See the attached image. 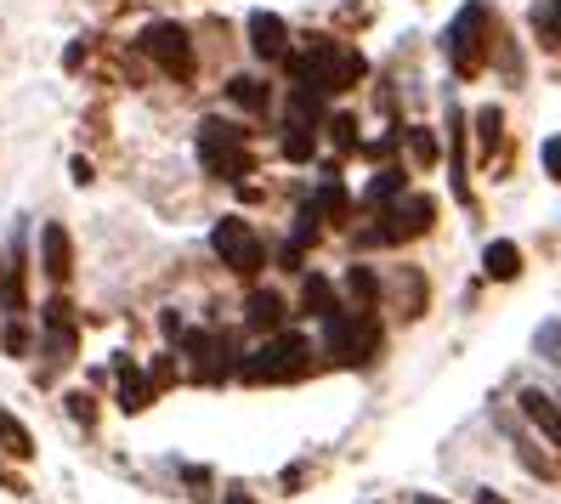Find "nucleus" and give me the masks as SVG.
Segmentation results:
<instances>
[{
  "instance_id": "12",
  "label": "nucleus",
  "mask_w": 561,
  "mask_h": 504,
  "mask_svg": "<svg viewBox=\"0 0 561 504\" xmlns=\"http://www.w3.org/2000/svg\"><path fill=\"white\" fill-rule=\"evenodd\" d=\"M114 375H119V409H125V414H142L148 397H153V380H142L130 357H114Z\"/></svg>"
},
{
  "instance_id": "10",
  "label": "nucleus",
  "mask_w": 561,
  "mask_h": 504,
  "mask_svg": "<svg viewBox=\"0 0 561 504\" xmlns=\"http://www.w3.org/2000/svg\"><path fill=\"white\" fill-rule=\"evenodd\" d=\"M41 323H46V357L62 368V363H75V341H80V334H75V318H69V300H46V307H41Z\"/></svg>"
},
{
  "instance_id": "7",
  "label": "nucleus",
  "mask_w": 561,
  "mask_h": 504,
  "mask_svg": "<svg viewBox=\"0 0 561 504\" xmlns=\"http://www.w3.org/2000/svg\"><path fill=\"white\" fill-rule=\"evenodd\" d=\"M199 164L221 182H239L250 176V148H244V130H233L227 119H205L199 125Z\"/></svg>"
},
{
  "instance_id": "4",
  "label": "nucleus",
  "mask_w": 561,
  "mask_h": 504,
  "mask_svg": "<svg viewBox=\"0 0 561 504\" xmlns=\"http://www.w3.org/2000/svg\"><path fill=\"white\" fill-rule=\"evenodd\" d=\"M432 221H437V198L398 193L391 205H380V227L363 232V239L369 244H409V239H420V232H432Z\"/></svg>"
},
{
  "instance_id": "6",
  "label": "nucleus",
  "mask_w": 561,
  "mask_h": 504,
  "mask_svg": "<svg viewBox=\"0 0 561 504\" xmlns=\"http://www.w3.org/2000/svg\"><path fill=\"white\" fill-rule=\"evenodd\" d=\"M488 28H493V7H488V0H471V7H459V18L448 23L443 46H448V57H454V69H459V75L482 69V57H488Z\"/></svg>"
},
{
  "instance_id": "14",
  "label": "nucleus",
  "mask_w": 561,
  "mask_h": 504,
  "mask_svg": "<svg viewBox=\"0 0 561 504\" xmlns=\"http://www.w3.org/2000/svg\"><path fill=\"white\" fill-rule=\"evenodd\" d=\"M522 414L534 420V425L550 436V443L561 448V402H556V397H545V391H534V386H527V391H522Z\"/></svg>"
},
{
  "instance_id": "30",
  "label": "nucleus",
  "mask_w": 561,
  "mask_h": 504,
  "mask_svg": "<svg viewBox=\"0 0 561 504\" xmlns=\"http://www.w3.org/2000/svg\"><path fill=\"white\" fill-rule=\"evenodd\" d=\"M477 504H505V499L493 493V488H477Z\"/></svg>"
},
{
  "instance_id": "26",
  "label": "nucleus",
  "mask_w": 561,
  "mask_h": 504,
  "mask_svg": "<svg viewBox=\"0 0 561 504\" xmlns=\"http://www.w3.org/2000/svg\"><path fill=\"white\" fill-rule=\"evenodd\" d=\"M409 148H414L420 164H432V159H437V137H432V130H409Z\"/></svg>"
},
{
  "instance_id": "5",
  "label": "nucleus",
  "mask_w": 561,
  "mask_h": 504,
  "mask_svg": "<svg viewBox=\"0 0 561 504\" xmlns=\"http://www.w3.org/2000/svg\"><path fill=\"white\" fill-rule=\"evenodd\" d=\"M182 352L193 363V380H205V386H221L227 375H239V341L227 329H187Z\"/></svg>"
},
{
  "instance_id": "19",
  "label": "nucleus",
  "mask_w": 561,
  "mask_h": 504,
  "mask_svg": "<svg viewBox=\"0 0 561 504\" xmlns=\"http://www.w3.org/2000/svg\"><path fill=\"white\" fill-rule=\"evenodd\" d=\"M329 295H335V284H329L323 273H312V278L301 284V312H307V318H329V312H335V307H329Z\"/></svg>"
},
{
  "instance_id": "31",
  "label": "nucleus",
  "mask_w": 561,
  "mask_h": 504,
  "mask_svg": "<svg viewBox=\"0 0 561 504\" xmlns=\"http://www.w3.org/2000/svg\"><path fill=\"white\" fill-rule=\"evenodd\" d=\"M414 504H448V499H437V493H420Z\"/></svg>"
},
{
  "instance_id": "21",
  "label": "nucleus",
  "mask_w": 561,
  "mask_h": 504,
  "mask_svg": "<svg viewBox=\"0 0 561 504\" xmlns=\"http://www.w3.org/2000/svg\"><path fill=\"white\" fill-rule=\"evenodd\" d=\"M398 193H409V176L398 171V164H386V171L369 182V193H363V198H369V205H391Z\"/></svg>"
},
{
  "instance_id": "13",
  "label": "nucleus",
  "mask_w": 561,
  "mask_h": 504,
  "mask_svg": "<svg viewBox=\"0 0 561 504\" xmlns=\"http://www.w3.org/2000/svg\"><path fill=\"white\" fill-rule=\"evenodd\" d=\"M284 41H289L284 18H273V12H250V46H255V57H284Z\"/></svg>"
},
{
  "instance_id": "9",
  "label": "nucleus",
  "mask_w": 561,
  "mask_h": 504,
  "mask_svg": "<svg viewBox=\"0 0 561 504\" xmlns=\"http://www.w3.org/2000/svg\"><path fill=\"white\" fill-rule=\"evenodd\" d=\"M142 51H148L171 80H193V41H187L182 23H148V28H142Z\"/></svg>"
},
{
  "instance_id": "16",
  "label": "nucleus",
  "mask_w": 561,
  "mask_h": 504,
  "mask_svg": "<svg viewBox=\"0 0 561 504\" xmlns=\"http://www.w3.org/2000/svg\"><path fill=\"white\" fill-rule=\"evenodd\" d=\"M482 266H488L493 284H511V278H522V250H516L511 239H493V244L482 250Z\"/></svg>"
},
{
  "instance_id": "32",
  "label": "nucleus",
  "mask_w": 561,
  "mask_h": 504,
  "mask_svg": "<svg viewBox=\"0 0 561 504\" xmlns=\"http://www.w3.org/2000/svg\"><path fill=\"white\" fill-rule=\"evenodd\" d=\"M227 504H244V499H227Z\"/></svg>"
},
{
  "instance_id": "29",
  "label": "nucleus",
  "mask_w": 561,
  "mask_h": 504,
  "mask_svg": "<svg viewBox=\"0 0 561 504\" xmlns=\"http://www.w3.org/2000/svg\"><path fill=\"white\" fill-rule=\"evenodd\" d=\"M69 414H75V420H85V425H91V397H80V391H75V397H69Z\"/></svg>"
},
{
  "instance_id": "22",
  "label": "nucleus",
  "mask_w": 561,
  "mask_h": 504,
  "mask_svg": "<svg viewBox=\"0 0 561 504\" xmlns=\"http://www.w3.org/2000/svg\"><path fill=\"white\" fill-rule=\"evenodd\" d=\"M0 443H7V454L12 459H28V454H35V443H28V431L7 414V409H0Z\"/></svg>"
},
{
  "instance_id": "25",
  "label": "nucleus",
  "mask_w": 561,
  "mask_h": 504,
  "mask_svg": "<svg viewBox=\"0 0 561 504\" xmlns=\"http://www.w3.org/2000/svg\"><path fill=\"white\" fill-rule=\"evenodd\" d=\"M329 137H335V153H352V148H357V119L341 114L335 125H329Z\"/></svg>"
},
{
  "instance_id": "18",
  "label": "nucleus",
  "mask_w": 561,
  "mask_h": 504,
  "mask_svg": "<svg viewBox=\"0 0 561 504\" xmlns=\"http://www.w3.org/2000/svg\"><path fill=\"white\" fill-rule=\"evenodd\" d=\"M227 96H233L239 108L261 114V108H267V80H255V75H233V80H227Z\"/></svg>"
},
{
  "instance_id": "20",
  "label": "nucleus",
  "mask_w": 561,
  "mask_h": 504,
  "mask_svg": "<svg viewBox=\"0 0 561 504\" xmlns=\"http://www.w3.org/2000/svg\"><path fill=\"white\" fill-rule=\"evenodd\" d=\"M346 289H352V300H357V307H380V278H375V266H352V273H346Z\"/></svg>"
},
{
  "instance_id": "23",
  "label": "nucleus",
  "mask_w": 561,
  "mask_h": 504,
  "mask_svg": "<svg viewBox=\"0 0 561 504\" xmlns=\"http://www.w3.org/2000/svg\"><path fill=\"white\" fill-rule=\"evenodd\" d=\"M500 130H505V114H500V108H482V114H477V137H482V153H493V148H500Z\"/></svg>"
},
{
  "instance_id": "1",
  "label": "nucleus",
  "mask_w": 561,
  "mask_h": 504,
  "mask_svg": "<svg viewBox=\"0 0 561 504\" xmlns=\"http://www.w3.org/2000/svg\"><path fill=\"white\" fill-rule=\"evenodd\" d=\"M323 352L346 363V368H363L375 363L380 352V318L369 307H346V312H329L323 318Z\"/></svg>"
},
{
  "instance_id": "11",
  "label": "nucleus",
  "mask_w": 561,
  "mask_h": 504,
  "mask_svg": "<svg viewBox=\"0 0 561 504\" xmlns=\"http://www.w3.org/2000/svg\"><path fill=\"white\" fill-rule=\"evenodd\" d=\"M41 266H46L51 284H69V273H75V244H69V232H62V221H46V227H41Z\"/></svg>"
},
{
  "instance_id": "24",
  "label": "nucleus",
  "mask_w": 561,
  "mask_h": 504,
  "mask_svg": "<svg viewBox=\"0 0 561 504\" xmlns=\"http://www.w3.org/2000/svg\"><path fill=\"white\" fill-rule=\"evenodd\" d=\"M516 459H522L527 470H534V477H545V482L556 477V465H550V459H545V454H539L534 443H527V436H516Z\"/></svg>"
},
{
  "instance_id": "2",
  "label": "nucleus",
  "mask_w": 561,
  "mask_h": 504,
  "mask_svg": "<svg viewBox=\"0 0 561 504\" xmlns=\"http://www.w3.org/2000/svg\"><path fill=\"white\" fill-rule=\"evenodd\" d=\"M312 375V341L307 334H273L250 363H239V380L250 386H284V380H301Z\"/></svg>"
},
{
  "instance_id": "8",
  "label": "nucleus",
  "mask_w": 561,
  "mask_h": 504,
  "mask_svg": "<svg viewBox=\"0 0 561 504\" xmlns=\"http://www.w3.org/2000/svg\"><path fill=\"white\" fill-rule=\"evenodd\" d=\"M210 250H216L227 266H233L239 278L261 273V239H255V227L239 221V216H221V221L210 227Z\"/></svg>"
},
{
  "instance_id": "27",
  "label": "nucleus",
  "mask_w": 561,
  "mask_h": 504,
  "mask_svg": "<svg viewBox=\"0 0 561 504\" xmlns=\"http://www.w3.org/2000/svg\"><path fill=\"white\" fill-rule=\"evenodd\" d=\"M0 341H7V352H12V357H23V352H28V329L12 318L7 329H0Z\"/></svg>"
},
{
  "instance_id": "3",
  "label": "nucleus",
  "mask_w": 561,
  "mask_h": 504,
  "mask_svg": "<svg viewBox=\"0 0 561 504\" xmlns=\"http://www.w3.org/2000/svg\"><path fill=\"white\" fill-rule=\"evenodd\" d=\"M323 125H329V119H323V91L295 80V85H289V108H284V153H289L295 164L312 159Z\"/></svg>"
},
{
  "instance_id": "15",
  "label": "nucleus",
  "mask_w": 561,
  "mask_h": 504,
  "mask_svg": "<svg viewBox=\"0 0 561 504\" xmlns=\"http://www.w3.org/2000/svg\"><path fill=\"white\" fill-rule=\"evenodd\" d=\"M448 137H454V198L459 205H471V176H466V114L448 108Z\"/></svg>"
},
{
  "instance_id": "17",
  "label": "nucleus",
  "mask_w": 561,
  "mask_h": 504,
  "mask_svg": "<svg viewBox=\"0 0 561 504\" xmlns=\"http://www.w3.org/2000/svg\"><path fill=\"white\" fill-rule=\"evenodd\" d=\"M244 323H250V329H278V323H284V295L255 289V295L244 300Z\"/></svg>"
},
{
  "instance_id": "28",
  "label": "nucleus",
  "mask_w": 561,
  "mask_h": 504,
  "mask_svg": "<svg viewBox=\"0 0 561 504\" xmlns=\"http://www.w3.org/2000/svg\"><path fill=\"white\" fill-rule=\"evenodd\" d=\"M545 171L561 182V137H550V142H545Z\"/></svg>"
}]
</instances>
